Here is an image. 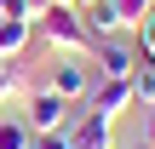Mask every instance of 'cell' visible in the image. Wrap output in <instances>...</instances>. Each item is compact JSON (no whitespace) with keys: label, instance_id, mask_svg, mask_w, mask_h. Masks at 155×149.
<instances>
[{"label":"cell","instance_id":"obj_1","mask_svg":"<svg viewBox=\"0 0 155 149\" xmlns=\"http://www.w3.org/2000/svg\"><path fill=\"white\" fill-rule=\"evenodd\" d=\"M35 40H46V52H75V57H92V46H98L81 6H46L35 17Z\"/></svg>","mask_w":155,"mask_h":149},{"label":"cell","instance_id":"obj_2","mask_svg":"<svg viewBox=\"0 0 155 149\" xmlns=\"http://www.w3.org/2000/svg\"><path fill=\"white\" fill-rule=\"evenodd\" d=\"M23 126L29 132H63L69 121H75V103L69 98H58L52 86H29V98H23Z\"/></svg>","mask_w":155,"mask_h":149},{"label":"cell","instance_id":"obj_3","mask_svg":"<svg viewBox=\"0 0 155 149\" xmlns=\"http://www.w3.org/2000/svg\"><path fill=\"white\" fill-rule=\"evenodd\" d=\"M92 80H98V75H92V63H86V57H75V52H52V69H46V80H40V86H52L58 98L81 103V98L92 92Z\"/></svg>","mask_w":155,"mask_h":149},{"label":"cell","instance_id":"obj_4","mask_svg":"<svg viewBox=\"0 0 155 149\" xmlns=\"http://www.w3.org/2000/svg\"><path fill=\"white\" fill-rule=\"evenodd\" d=\"M92 57H98V80H132V69H138V46H127L121 34L98 40Z\"/></svg>","mask_w":155,"mask_h":149},{"label":"cell","instance_id":"obj_5","mask_svg":"<svg viewBox=\"0 0 155 149\" xmlns=\"http://www.w3.org/2000/svg\"><path fill=\"white\" fill-rule=\"evenodd\" d=\"M81 109H92L104 121H121L132 109V80H92V92L81 98Z\"/></svg>","mask_w":155,"mask_h":149},{"label":"cell","instance_id":"obj_6","mask_svg":"<svg viewBox=\"0 0 155 149\" xmlns=\"http://www.w3.org/2000/svg\"><path fill=\"white\" fill-rule=\"evenodd\" d=\"M63 138H69V149H115V121H104V115L81 109V115L63 126Z\"/></svg>","mask_w":155,"mask_h":149},{"label":"cell","instance_id":"obj_7","mask_svg":"<svg viewBox=\"0 0 155 149\" xmlns=\"http://www.w3.org/2000/svg\"><path fill=\"white\" fill-rule=\"evenodd\" d=\"M29 40H35V17H12V11H0V57H23Z\"/></svg>","mask_w":155,"mask_h":149},{"label":"cell","instance_id":"obj_8","mask_svg":"<svg viewBox=\"0 0 155 149\" xmlns=\"http://www.w3.org/2000/svg\"><path fill=\"white\" fill-rule=\"evenodd\" d=\"M12 98H29V69H23V57H0V109H6Z\"/></svg>","mask_w":155,"mask_h":149},{"label":"cell","instance_id":"obj_9","mask_svg":"<svg viewBox=\"0 0 155 149\" xmlns=\"http://www.w3.org/2000/svg\"><path fill=\"white\" fill-rule=\"evenodd\" d=\"M81 17H86V29H92L98 40H109V34H121V29H127V23H121V11H115V0H98V6H86Z\"/></svg>","mask_w":155,"mask_h":149},{"label":"cell","instance_id":"obj_10","mask_svg":"<svg viewBox=\"0 0 155 149\" xmlns=\"http://www.w3.org/2000/svg\"><path fill=\"white\" fill-rule=\"evenodd\" d=\"M132 109H155V69L150 63L132 69Z\"/></svg>","mask_w":155,"mask_h":149},{"label":"cell","instance_id":"obj_11","mask_svg":"<svg viewBox=\"0 0 155 149\" xmlns=\"http://www.w3.org/2000/svg\"><path fill=\"white\" fill-rule=\"evenodd\" d=\"M132 46H138V63H150V69H155V11L132 29Z\"/></svg>","mask_w":155,"mask_h":149},{"label":"cell","instance_id":"obj_12","mask_svg":"<svg viewBox=\"0 0 155 149\" xmlns=\"http://www.w3.org/2000/svg\"><path fill=\"white\" fill-rule=\"evenodd\" d=\"M115 11H121V23H127V29H138V23L155 11V0H115Z\"/></svg>","mask_w":155,"mask_h":149},{"label":"cell","instance_id":"obj_13","mask_svg":"<svg viewBox=\"0 0 155 149\" xmlns=\"http://www.w3.org/2000/svg\"><path fill=\"white\" fill-rule=\"evenodd\" d=\"M29 149H69V138H63V132H35Z\"/></svg>","mask_w":155,"mask_h":149},{"label":"cell","instance_id":"obj_14","mask_svg":"<svg viewBox=\"0 0 155 149\" xmlns=\"http://www.w3.org/2000/svg\"><path fill=\"white\" fill-rule=\"evenodd\" d=\"M23 6H29V17H40L46 6H69V0H23Z\"/></svg>","mask_w":155,"mask_h":149},{"label":"cell","instance_id":"obj_15","mask_svg":"<svg viewBox=\"0 0 155 149\" xmlns=\"http://www.w3.org/2000/svg\"><path fill=\"white\" fill-rule=\"evenodd\" d=\"M144 144H155V109H144Z\"/></svg>","mask_w":155,"mask_h":149},{"label":"cell","instance_id":"obj_16","mask_svg":"<svg viewBox=\"0 0 155 149\" xmlns=\"http://www.w3.org/2000/svg\"><path fill=\"white\" fill-rule=\"evenodd\" d=\"M69 6H81V11H86V6H98V0H69Z\"/></svg>","mask_w":155,"mask_h":149},{"label":"cell","instance_id":"obj_17","mask_svg":"<svg viewBox=\"0 0 155 149\" xmlns=\"http://www.w3.org/2000/svg\"><path fill=\"white\" fill-rule=\"evenodd\" d=\"M138 149H155V144H144V138H138Z\"/></svg>","mask_w":155,"mask_h":149},{"label":"cell","instance_id":"obj_18","mask_svg":"<svg viewBox=\"0 0 155 149\" xmlns=\"http://www.w3.org/2000/svg\"><path fill=\"white\" fill-rule=\"evenodd\" d=\"M0 149H12V144H6V138H0Z\"/></svg>","mask_w":155,"mask_h":149}]
</instances>
